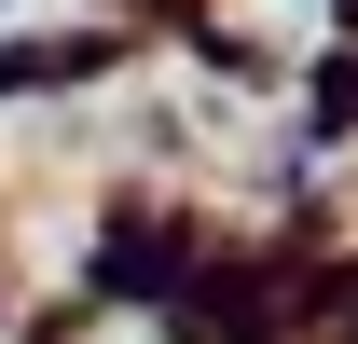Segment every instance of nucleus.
<instances>
[{
    "instance_id": "1",
    "label": "nucleus",
    "mask_w": 358,
    "mask_h": 344,
    "mask_svg": "<svg viewBox=\"0 0 358 344\" xmlns=\"http://www.w3.org/2000/svg\"><path fill=\"white\" fill-rule=\"evenodd\" d=\"M28 14H42V0H0V28H28Z\"/></svg>"
}]
</instances>
